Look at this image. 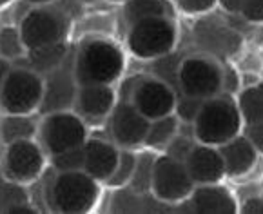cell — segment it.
I'll use <instances>...</instances> for the list:
<instances>
[{"instance_id": "15", "label": "cell", "mask_w": 263, "mask_h": 214, "mask_svg": "<svg viewBox=\"0 0 263 214\" xmlns=\"http://www.w3.org/2000/svg\"><path fill=\"white\" fill-rule=\"evenodd\" d=\"M185 167L194 183H218L225 176V165L216 145L194 144L189 156L185 158Z\"/></svg>"}, {"instance_id": "12", "label": "cell", "mask_w": 263, "mask_h": 214, "mask_svg": "<svg viewBox=\"0 0 263 214\" xmlns=\"http://www.w3.org/2000/svg\"><path fill=\"white\" fill-rule=\"evenodd\" d=\"M176 93L174 89L160 78H140L136 76L133 86L129 102L135 104V107L147 116L149 120L167 116L176 107Z\"/></svg>"}, {"instance_id": "11", "label": "cell", "mask_w": 263, "mask_h": 214, "mask_svg": "<svg viewBox=\"0 0 263 214\" xmlns=\"http://www.w3.org/2000/svg\"><path fill=\"white\" fill-rule=\"evenodd\" d=\"M46 165L44 147L35 140H20L6 145L2 172L16 183H31L42 174Z\"/></svg>"}, {"instance_id": "33", "label": "cell", "mask_w": 263, "mask_h": 214, "mask_svg": "<svg viewBox=\"0 0 263 214\" xmlns=\"http://www.w3.org/2000/svg\"><path fill=\"white\" fill-rule=\"evenodd\" d=\"M247 138L252 142L256 151L263 152V120L247 125Z\"/></svg>"}, {"instance_id": "6", "label": "cell", "mask_w": 263, "mask_h": 214, "mask_svg": "<svg viewBox=\"0 0 263 214\" xmlns=\"http://www.w3.org/2000/svg\"><path fill=\"white\" fill-rule=\"evenodd\" d=\"M39 137L42 147L49 156L82 147L87 140V127L78 114L69 111H54L44 114L39 124Z\"/></svg>"}, {"instance_id": "7", "label": "cell", "mask_w": 263, "mask_h": 214, "mask_svg": "<svg viewBox=\"0 0 263 214\" xmlns=\"http://www.w3.org/2000/svg\"><path fill=\"white\" fill-rule=\"evenodd\" d=\"M27 51L66 42L69 31V20L62 11L53 8L31 9L18 26Z\"/></svg>"}, {"instance_id": "39", "label": "cell", "mask_w": 263, "mask_h": 214, "mask_svg": "<svg viewBox=\"0 0 263 214\" xmlns=\"http://www.w3.org/2000/svg\"><path fill=\"white\" fill-rule=\"evenodd\" d=\"M6 182H8V178H6L4 172H2V169H0V212L4 210V191H6Z\"/></svg>"}, {"instance_id": "4", "label": "cell", "mask_w": 263, "mask_h": 214, "mask_svg": "<svg viewBox=\"0 0 263 214\" xmlns=\"http://www.w3.org/2000/svg\"><path fill=\"white\" fill-rule=\"evenodd\" d=\"M44 98V76L26 66H16L0 89V107L4 113L33 114Z\"/></svg>"}, {"instance_id": "14", "label": "cell", "mask_w": 263, "mask_h": 214, "mask_svg": "<svg viewBox=\"0 0 263 214\" xmlns=\"http://www.w3.org/2000/svg\"><path fill=\"white\" fill-rule=\"evenodd\" d=\"M120 151L116 144L102 138H87L84 144V171L100 183H107L118 165Z\"/></svg>"}, {"instance_id": "17", "label": "cell", "mask_w": 263, "mask_h": 214, "mask_svg": "<svg viewBox=\"0 0 263 214\" xmlns=\"http://www.w3.org/2000/svg\"><path fill=\"white\" fill-rule=\"evenodd\" d=\"M221 158H223L225 174L241 176L249 172L256 164L258 151L247 137H234L232 140L218 145Z\"/></svg>"}, {"instance_id": "37", "label": "cell", "mask_w": 263, "mask_h": 214, "mask_svg": "<svg viewBox=\"0 0 263 214\" xmlns=\"http://www.w3.org/2000/svg\"><path fill=\"white\" fill-rule=\"evenodd\" d=\"M11 69H13L11 60L4 59V56H0V89H2V86H4L6 78L9 76V73H11Z\"/></svg>"}, {"instance_id": "9", "label": "cell", "mask_w": 263, "mask_h": 214, "mask_svg": "<svg viewBox=\"0 0 263 214\" xmlns=\"http://www.w3.org/2000/svg\"><path fill=\"white\" fill-rule=\"evenodd\" d=\"M194 180L191 178L185 164L169 154L155 158L151 176V189L162 202H182L194 191Z\"/></svg>"}, {"instance_id": "43", "label": "cell", "mask_w": 263, "mask_h": 214, "mask_svg": "<svg viewBox=\"0 0 263 214\" xmlns=\"http://www.w3.org/2000/svg\"><path fill=\"white\" fill-rule=\"evenodd\" d=\"M84 2H91V0H84Z\"/></svg>"}, {"instance_id": "13", "label": "cell", "mask_w": 263, "mask_h": 214, "mask_svg": "<svg viewBox=\"0 0 263 214\" xmlns=\"http://www.w3.org/2000/svg\"><path fill=\"white\" fill-rule=\"evenodd\" d=\"M109 116H111V122H109L111 124V134L116 145H120L124 149H131L143 144L151 120L147 116H143L133 102L118 100Z\"/></svg>"}, {"instance_id": "40", "label": "cell", "mask_w": 263, "mask_h": 214, "mask_svg": "<svg viewBox=\"0 0 263 214\" xmlns=\"http://www.w3.org/2000/svg\"><path fill=\"white\" fill-rule=\"evenodd\" d=\"M26 2H29V4H35V6H44V4H49V2H53V0H26Z\"/></svg>"}, {"instance_id": "26", "label": "cell", "mask_w": 263, "mask_h": 214, "mask_svg": "<svg viewBox=\"0 0 263 214\" xmlns=\"http://www.w3.org/2000/svg\"><path fill=\"white\" fill-rule=\"evenodd\" d=\"M180 66H182L180 56H174V55H171V53H167V55H163V56H158V62H156V66H155V73L160 80L169 84L173 89L174 87L180 89V84H178Z\"/></svg>"}, {"instance_id": "18", "label": "cell", "mask_w": 263, "mask_h": 214, "mask_svg": "<svg viewBox=\"0 0 263 214\" xmlns=\"http://www.w3.org/2000/svg\"><path fill=\"white\" fill-rule=\"evenodd\" d=\"M191 203L196 212L231 214L238 210L231 191L216 183H203V185L194 187V191L191 192Z\"/></svg>"}, {"instance_id": "10", "label": "cell", "mask_w": 263, "mask_h": 214, "mask_svg": "<svg viewBox=\"0 0 263 214\" xmlns=\"http://www.w3.org/2000/svg\"><path fill=\"white\" fill-rule=\"evenodd\" d=\"M178 84L182 94L207 100V98L221 93L223 67H220L211 59L191 56V59L182 60Z\"/></svg>"}, {"instance_id": "2", "label": "cell", "mask_w": 263, "mask_h": 214, "mask_svg": "<svg viewBox=\"0 0 263 214\" xmlns=\"http://www.w3.org/2000/svg\"><path fill=\"white\" fill-rule=\"evenodd\" d=\"M241 113L229 94H216L203 100L200 114L194 120V138L200 144L221 145L238 137Z\"/></svg>"}, {"instance_id": "36", "label": "cell", "mask_w": 263, "mask_h": 214, "mask_svg": "<svg viewBox=\"0 0 263 214\" xmlns=\"http://www.w3.org/2000/svg\"><path fill=\"white\" fill-rule=\"evenodd\" d=\"M247 2L249 0H220V4L231 13H240Z\"/></svg>"}, {"instance_id": "5", "label": "cell", "mask_w": 263, "mask_h": 214, "mask_svg": "<svg viewBox=\"0 0 263 214\" xmlns=\"http://www.w3.org/2000/svg\"><path fill=\"white\" fill-rule=\"evenodd\" d=\"M176 36L171 16H149L129 26L127 47L138 59H158L173 51Z\"/></svg>"}, {"instance_id": "28", "label": "cell", "mask_w": 263, "mask_h": 214, "mask_svg": "<svg viewBox=\"0 0 263 214\" xmlns=\"http://www.w3.org/2000/svg\"><path fill=\"white\" fill-rule=\"evenodd\" d=\"M201 105H203V98L189 96V94H182L180 98H176V116L178 120L185 122V124H194L196 116L200 114Z\"/></svg>"}, {"instance_id": "29", "label": "cell", "mask_w": 263, "mask_h": 214, "mask_svg": "<svg viewBox=\"0 0 263 214\" xmlns=\"http://www.w3.org/2000/svg\"><path fill=\"white\" fill-rule=\"evenodd\" d=\"M153 165H155V158H151V156L138 158V164H136L135 174H133V180H131V183L138 191H145L147 187H151Z\"/></svg>"}, {"instance_id": "16", "label": "cell", "mask_w": 263, "mask_h": 214, "mask_svg": "<svg viewBox=\"0 0 263 214\" xmlns=\"http://www.w3.org/2000/svg\"><path fill=\"white\" fill-rule=\"evenodd\" d=\"M116 104V93L111 84H89L80 86L77 107L82 116L89 120H102L109 116Z\"/></svg>"}, {"instance_id": "20", "label": "cell", "mask_w": 263, "mask_h": 214, "mask_svg": "<svg viewBox=\"0 0 263 214\" xmlns=\"http://www.w3.org/2000/svg\"><path fill=\"white\" fill-rule=\"evenodd\" d=\"M69 55V47L66 42L60 44H53V46H46L40 47V49H33L27 51L26 56L20 59L24 62V66L29 67V69L36 71V73L44 74L53 71L54 67H58L64 60Z\"/></svg>"}, {"instance_id": "35", "label": "cell", "mask_w": 263, "mask_h": 214, "mask_svg": "<svg viewBox=\"0 0 263 214\" xmlns=\"http://www.w3.org/2000/svg\"><path fill=\"white\" fill-rule=\"evenodd\" d=\"M241 212H252V214H259L263 212V198L259 196H252L241 207Z\"/></svg>"}, {"instance_id": "1", "label": "cell", "mask_w": 263, "mask_h": 214, "mask_svg": "<svg viewBox=\"0 0 263 214\" xmlns=\"http://www.w3.org/2000/svg\"><path fill=\"white\" fill-rule=\"evenodd\" d=\"M125 67L124 53L115 42L100 36L85 38L74 53V74L80 86L111 84Z\"/></svg>"}, {"instance_id": "42", "label": "cell", "mask_w": 263, "mask_h": 214, "mask_svg": "<svg viewBox=\"0 0 263 214\" xmlns=\"http://www.w3.org/2000/svg\"><path fill=\"white\" fill-rule=\"evenodd\" d=\"M109 2H125V0H109Z\"/></svg>"}, {"instance_id": "38", "label": "cell", "mask_w": 263, "mask_h": 214, "mask_svg": "<svg viewBox=\"0 0 263 214\" xmlns=\"http://www.w3.org/2000/svg\"><path fill=\"white\" fill-rule=\"evenodd\" d=\"M8 212H13V214H35V212H39V210H36L29 202H24V203H18V205H13Z\"/></svg>"}, {"instance_id": "25", "label": "cell", "mask_w": 263, "mask_h": 214, "mask_svg": "<svg viewBox=\"0 0 263 214\" xmlns=\"http://www.w3.org/2000/svg\"><path fill=\"white\" fill-rule=\"evenodd\" d=\"M136 164H138V156L133 154V152L127 151V149L120 151L118 165H116L115 172H112V176L107 180V183H105V185L122 187V185H127V183H131L133 174H135V169H136Z\"/></svg>"}, {"instance_id": "30", "label": "cell", "mask_w": 263, "mask_h": 214, "mask_svg": "<svg viewBox=\"0 0 263 214\" xmlns=\"http://www.w3.org/2000/svg\"><path fill=\"white\" fill-rule=\"evenodd\" d=\"M193 147H194V142L191 140V137L176 134V137L165 145V154L173 156V158L180 160V162H185V158L189 156V152Z\"/></svg>"}, {"instance_id": "34", "label": "cell", "mask_w": 263, "mask_h": 214, "mask_svg": "<svg viewBox=\"0 0 263 214\" xmlns=\"http://www.w3.org/2000/svg\"><path fill=\"white\" fill-rule=\"evenodd\" d=\"M238 89V74L231 69V67H225L223 69V84H221V91L225 94H231Z\"/></svg>"}, {"instance_id": "8", "label": "cell", "mask_w": 263, "mask_h": 214, "mask_svg": "<svg viewBox=\"0 0 263 214\" xmlns=\"http://www.w3.org/2000/svg\"><path fill=\"white\" fill-rule=\"evenodd\" d=\"M80 84L74 74V53H69L58 67L46 74L44 78V98L40 104V113H54V111H69L77 105V96Z\"/></svg>"}, {"instance_id": "22", "label": "cell", "mask_w": 263, "mask_h": 214, "mask_svg": "<svg viewBox=\"0 0 263 214\" xmlns=\"http://www.w3.org/2000/svg\"><path fill=\"white\" fill-rule=\"evenodd\" d=\"M178 129H180L178 118L174 116L173 113L167 114V116L151 120L143 144L149 145V147H155V149L165 147V145L178 134Z\"/></svg>"}, {"instance_id": "32", "label": "cell", "mask_w": 263, "mask_h": 214, "mask_svg": "<svg viewBox=\"0 0 263 214\" xmlns=\"http://www.w3.org/2000/svg\"><path fill=\"white\" fill-rule=\"evenodd\" d=\"M240 13L251 22H263V0H249Z\"/></svg>"}, {"instance_id": "31", "label": "cell", "mask_w": 263, "mask_h": 214, "mask_svg": "<svg viewBox=\"0 0 263 214\" xmlns=\"http://www.w3.org/2000/svg\"><path fill=\"white\" fill-rule=\"evenodd\" d=\"M216 2L218 0H176L178 8L183 13H191V15L209 11V9H213L216 6Z\"/></svg>"}, {"instance_id": "23", "label": "cell", "mask_w": 263, "mask_h": 214, "mask_svg": "<svg viewBox=\"0 0 263 214\" xmlns=\"http://www.w3.org/2000/svg\"><path fill=\"white\" fill-rule=\"evenodd\" d=\"M238 109L241 113V120L247 125L263 120V82L241 91Z\"/></svg>"}, {"instance_id": "21", "label": "cell", "mask_w": 263, "mask_h": 214, "mask_svg": "<svg viewBox=\"0 0 263 214\" xmlns=\"http://www.w3.org/2000/svg\"><path fill=\"white\" fill-rule=\"evenodd\" d=\"M124 16L129 26L138 20L149 18V16H171L173 18L167 0H125Z\"/></svg>"}, {"instance_id": "24", "label": "cell", "mask_w": 263, "mask_h": 214, "mask_svg": "<svg viewBox=\"0 0 263 214\" xmlns=\"http://www.w3.org/2000/svg\"><path fill=\"white\" fill-rule=\"evenodd\" d=\"M26 53V44H24L18 28L6 26V28L0 29V56L13 62V60L24 59Z\"/></svg>"}, {"instance_id": "3", "label": "cell", "mask_w": 263, "mask_h": 214, "mask_svg": "<svg viewBox=\"0 0 263 214\" xmlns=\"http://www.w3.org/2000/svg\"><path fill=\"white\" fill-rule=\"evenodd\" d=\"M100 196V182L85 171L58 172L49 187L51 209L66 214L89 212Z\"/></svg>"}, {"instance_id": "19", "label": "cell", "mask_w": 263, "mask_h": 214, "mask_svg": "<svg viewBox=\"0 0 263 214\" xmlns=\"http://www.w3.org/2000/svg\"><path fill=\"white\" fill-rule=\"evenodd\" d=\"M39 134V122L33 114L4 113L0 118V140L6 145L20 140H33Z\"/></svg>"}, {"instance_id": "27", "label": "cell", "mask_w": 263, "mask_h": 214, "mask_svg": "<svg viewBox=\"0 0 263 214\" xmlns=\"http://www.w3.org/2000/svg\"><path fill=\"white\" fill-rule=\"evenodd\" d=\"M51 164L58 172L84 171V145L51 156Z\"/></svg>"}, {"instance_id": "41", "label": "cell", "mask_w": 263, "mask_h": 214, "mask_svg": "<svg viewBox=\"0 0 263 214\" xmlns=\"http://www.w3.org/2000/svg\"><path fill=\"white\" fill-rule=\"evenodd\" d=\"M9 2H11V0H0V8H2V6H6V4H9Z\"/></svg>"}]
</instances>
